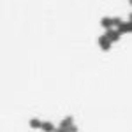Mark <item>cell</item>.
Masks as SVG:
<instances>
[{
    "label": "cell",
    "mask_w": 132,
    "mask_h": 132,
    "mask_svg": "<svg viewBox=\"0 0 132 132\" xmlns=\"http://www.w3.org/2000/svg\"><path fill=\"white\" fill-rule=\"evenodd\" d=\"M99 46H101L102 51H109L111 50V42H109V39H108L106 35H101V37H99Z\"/></svg>",
    "instance_id": "cell-2"
},
{
    "label": "cell",
    "mask_w": 132,
    "mask_h": 132,
    "mask_svg": "<svg viewBox=\"0 0 132 132\" xmlns=\"http://www.w3.org/2000/svg\"><path fill=\"white\" fill-rule=\"evenodd\" d=\"M101 25L106 28V30L113 28V18H102V20H101Z\"/></svg>",
    "instance_id": "cell-5"
},
{
    "label": "cell",
    "mask_w": 132,
    "mask_h": 132,
    "mask_svg": "<svg viewBox=\"0 0 132 132\" xmlns=\"http://www.w3.org/2000/svg\"><path fill=\"white\" fill-rule=\"evenodd\" d=\"M41 129L44 132H55V130H56V129H55V125H53L51 122H42V127H41Z\"/></svg>",
    "instance_id": "cell-6"
},
{
    "label": "cell",
    "mask_w": 132,
    "mask_h": 132,
    "mask_svg": "<svg viewBox=\"0 0 132 132\" xmlns=\"http://www.w3.org/2000/svg\"><path fill=\"white\" fill-rule=\"evenodd\" d=\"M122 23H123V21L120 20V18H113V27H116V28H118V27H120Z\"/></svg>",
    "instance_id": "cell-8"
},
{
    "label": "cell",
    "mask_w": 132,
    "mask_h": 132,
    "mask_svg": "<svg viewBox=\"0 0 132 132\" xmlns=\"http://www.w3.org/2000/svg\"><path fill=\"white\" fill-rule=\"evenodd\" d=\"M30 127H32V129H41L42 122L39 120V118H32V120H30Z\"/></svg>",
    "instance_id": "cell-7"
},
{
    "label": "cell",
    "mask_w": 132,
    "mask_h": 132,
    "mask_svg": "<svg viewBox=\"0 0 132 132\" xmlns=\"http://www.w3.org/2000/svg\"><path fill=\"white\" fill-rule=\"evenodd\" d=\"M71 125H74V118H72V116H65L60 123V127H63V129H69Z\"/></svg>",
    "instance_id": "cell-4"
},
{
    "label": "cell",
    "mask_w": 132,
    "mask_h": 132,
    "mask_svg": "<svg viewBox=\"0 0 132 132\" xmlns=\"http://www.w3.org/2000/svg\"><path fill=\"white\" fill-rule=\"evenodd\" d=\"M108 39H109V42H116L120 41V37H122V34L118 30H114V28H109V30H106V34H104Z\"/></svg>",
    "instance_id": "cell-1"
},
{
    "label": "cell",
    "mask_w": 132,
    "mask_h": 132,
    "mask_svg": "<svg viewBox=\"0 0 132 132\" xmlns=\"http://www.w3.org/2000/svg\"><path fill=\"white\" fill-rule=\"evenodd\" d=\"M116 30L120 34H127V32H132V21H127V23H122Z\"/></svg>",
    "instance_id": "cell-3"
},
{
    "label": "cell",
    "mask_w": 132,
    "mask_h": 132,
    "mask_svg": "<svg viewBox=\"0 0 132 132\" xmlns=\"http://www.w3.org/2000/svg\"><path fill=\"white\" fill-rule=\"evenodd\" d=\"M129 4H130V5H132V0H130V2H129Z\"/></svg>",
    "instance_id": "cell-11"
},
{
    "label": "cell",
    "mask_w": 132,
    "mask_h": 132,
    "mask_svg": "<svg viewBox=\"0 0 132 132\" xmlns=\"http://www.w3.org/2000/svg\"><path fill=\"white\" fill-rule=\"evenodd\" d=\"M55 132H69V129H63V127H58Z\"/></svg>",
    "instance_id": "cell-10"
},
{
    "label": "cell",
    "mask_w": 132,
    "mask_h": 132,
    "mask_svg": "<svg viewBox=\"0 0 132 132\" xmlns=\"http://www.w3.org/2000/svg\"><path fill=\"white\" fill-rule=\"evenodd\" d=\"M69 132H78V127H76V125H71V127H69Z\"/></svg>",
    "instance_id": "cell-9"
}]
</instances>
